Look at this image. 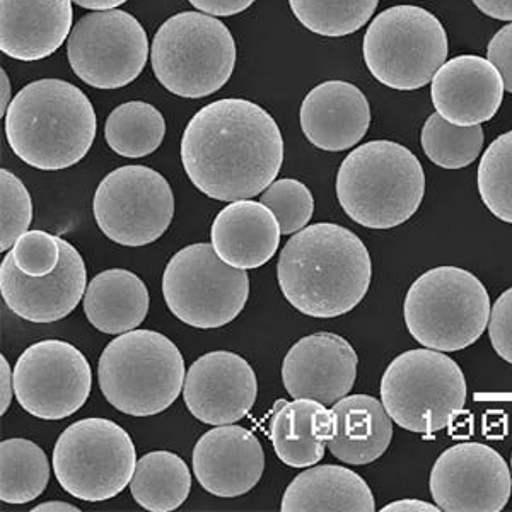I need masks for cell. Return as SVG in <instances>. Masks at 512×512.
<instances>
[{
  "mask_svg": "<svg viewBox=\"0 0 512 512\" xmlns=\"http://www.w3.org/2000/svg\"><path fill=\"white\" fill-rule=\"evenodd\" d=\"M77 6L89 9V11H110L125 4L127 0H72Z\"/></svg>",
  "mask_w": 512,
  "mask_h": 512,
  "instance_id": "cell-43",
  "label": "cell"
},
{
  "mask_svg": "<svg viewBox=\"0 0 512 512\" xmlns=\"http://www.w3.org/2000/svg\"><path fill=\"white\" fill-rule=\"evenodd\" d=\"M130 490L135 502L146 511H176L190 495L192 473L178 454L152 451L137 461Z\"/></svg>",
  "mask_w": 512,
  "mask_h": 512,
  "instance_id": "cell-28",
  "label": "cell"
},
{
  "mask_svg": "<svg viewBox=\"0 0 512 512\" xmlns=\"http://www.w3.org/2000/svg\"><path fill=\"white\" fill-rule=\"evenodd\" d=\"M379 0H289L291 11L304 28L316 35L342 38L366 26Z\"/></svg>",
  "mask_w": 512,
  "mask_h": 512,
  "instance_id": "cell-31",
  "label": "cell"
},
{
  "mask_svg": "<svg viewBox=\"0 0 512 512\" xmlns=\"http://www.w3.org/2000/svg\"><path fill=\"white\" fill-rule=\"evenodd\" d=\"M359 357L340 335L321 332L292 345L282 364V383L294 398L335 405L349 395L357 378Z\"/></svg>",
  "mask_w": 512,
  "mask_h": 512,
  "instance_id": "cell-18",
  "label": "cell"
},
{
  "mask_svg": "<svg viewBox=\"0 0 512 512\" xmlns=\"http://www.w3.org/2000/svg\"><path fill=\"white\" fill-rule=\"evenodd\" d=\"M99 390L122 414L151 417L168 410L185 386V359L163 333L132 330L106 345Z\"/></svg>",
  "mask_w": 512,
  "mask_h": 512,
  "instance_id": "cell-5",
  "label": "cell"
},
{
  "mask_svg": "<svg viewBox=\"0 0 512 512\" xmlns=\"http://www.w3.org/2000/svg\"><path fill=\"white\" fill-rule=\"evenodd\" d=\"M195 9L212 16H236L253 6L255 0H188Z\"/></svg>",
  "mask_w": 512,
  "mask_h": 512,
  "instance_id": "cell-39",
  "label": "cell"
},
{
  "mask_svg": "<svg viewBox=\"0 0 512 512\" xmlns=\"http://www.w3.org/2000/svg\"><path fill=\"white\" fill-rule=\"evenodd\" d=\"M151 64L163 88L180 98H207L226 86L236 65V41L209 14L180 12L152 40Z\"/></svg>",
  "mask_w": 512,
  "mask_h": 512,
  "instance_id": "cell-7",
  "label": "cell"
},
{
  "mask_svg": "<svg viewBox=\"0 0 512 512\" xmlns=\"http://www.w3.org/2000/svg\"><path fill=\"white\" fill-rule=\"evenodd\" d=\"M511 468H512V456H511Z\"/></svg>",
  "mask_w": 512,
  "mask_h": 512,
  "instance_id": "cell-46",
  "label": "cell"
},
{
  "mask_svg": "<svg viewBox=\"0 0 512 512\" xmlns=\"http://www.w3.org/2000/svg\"><path fill=\"white\" fill-rule=\"evenodd\" d=\"M33 512H79L81 509L76 506H72V504H67V502L60 501H50L43 502L40 506L33 507L31 509Z\"/></svg>",
  "mask_w": 512,
  "mask_h": 512,
  "instance_id": "cell-45",
  "label": "cell"
},
{
  "mask_svg": "<svg viewBox=\"0 0 512 512\" xmlns=\"http://www.w3.org/2000/svg\"><path fill=\"white\" fill-rule=\"evenodd\" d=\"M490 296L482 280L460 267H436L408 289L403 318L427 349L458 352L482 337L490 320Z\"/></svg>",
  "mask_w": 512,
  "mask_h": 512,
  "instance_id": "cell-6",
  "label": "cell"
},
{
  "mask_svg": "<svg viewBox=\"0 0 512 512\" xmlns=\"http://www.w3.org/2000/svg\"><path fill=\"white\" fill-rule=\"evenodd\" d=\"M144 280L125 268H111L89 282L82 304L89 323L106 335H122L139 328L149 313Z\"/></svg>",
  "mask_w": 512,
  "mask_h": 512,
  "instance_id": "cell-27",
  "label": "cell"
},
{
  "mask_svg": "<svg viewBox=\"0 0 512 512\" xmlns=\"http://www.w3.org/2000/svg\"><path fill=\"white\" fill-rule=\"evenodd\" d=\"M135 466L134 441L113 420H79L60 434L53 448V472L60 487L81 501H108L122 494Z\"/></svg>",
  "mask_w": 512,
  "mask_h": 512,
  "instance_id": "cell-10",
  "label": "cell"
},
{
  "mask_svg": "<svg viewBox=\"0 0 512 512\" xmlns=\"http://www.w3.org/2000/svg\"><path fill=\"white\" fill-rule=\"evenodd\" d=\"M4 118L12 152L43 171L79 163L96 137L93 103L84 91L62 79L28 84L14 96Z\"/></svg>",
  "mask_w": 512,
  "mask_h": 512,
  "instance_id": "cell-3",
  "label": "cell"
},
{
  "mask_svg": "<svg viewBox=\"0 0 512 512\" xmlns=\"http://www.w3.org/2000/svg\"><path fill=\"white\" fill-rule=\"evenodd\" d=\"M166 135L163 113L144 101H128L111 111L105 139L122 158H146L158 151Z\"/></svg>",
  "mask_w": 512,
  "mask_h": 512,
  "instance_id": "cell-30",
  "label": "cell"
},
{
  "mask_svg": "<svg viewBox=\"0 0 512 512\" xmlns=\"http://www.w3.org/2000/svg\"><path fill=\"white\" fill-rule=\"evenodd\" d=\"M16 267L28 277H47L59 268L62 246L59 236L47 231H26L12 246Z\"/></svg>",
  "mask_w": 512,
  "mask_h": 512,
  "instance_id": "cell-36",
  "label": "cell"
},
{
  "mask_svg": "<svg viewBox=\"0 0 512 512\" xmlns=\"http://www.w3.org/2000/svg\"><path fill=\"white\" fill-rule=\"evenodd\" d=\"M489 60L501 72L504 89L512 94V23L495 33L487 48Z\"/></svg>",
  "mask_w": 512,
  "mask_h": 512,
  "instance_id": "cell-38",
  "label": "cell"
},
{
  "mask_svg": "<svg viewBox=\"0 0 512 512\" xmlns=\"http://www.w3.org/2000/svg\"><path fill=\"white\" fill-rule=\"evenodd\" d=\"M280 224L267 205L238 200L217 214L210 239L222 262L241 270L263 267L280 246Z\"/></svg>",
  "mask_w": 512,
  "mask_h": 512,
  "instance_id": "cell-23",
  "label": "cell"
},
{
  "mask_svg": "<svg viewBox=\"0 0 512 512\" xmlns=\"http://www.w3.org/2000/svg\"><path fill=\"white\" fill-rule=\"evenodd\" d=\"M482 125L458 127L432 113L422 128V149L432 163L444 169H461L477 161L483 149Z\"/></svg>",
  "mask_w": 512,
  "mask_h": 512,
  "instance_id": "cell-32",
  "label": "cell"
},
{
  "mask_svg": "<svg viewBox=\"0 0 512 512\" xmlns=\"http://www.w3.org/2000/svg\"><path fill=\"white\" fill-rule=\"evenodd\" d=\"M489 335L497 355L512 364V287L490 309Z\"/></svg>",
  "mask_w": 512,
  "mask_h": 512,
  "instance_id": "cell-37",
  "label": "cell"
},
{
  "mask_svg": "<svg viewBox=\"0 0 512 512\" xmlns=\"http://www.w3.org/2000/svg\"><path fill=\"white\" fill-rule=\"evenodd\" d=\"M181 163L198 192L238 202L265 192L284 163L279 125L248 99L214 101L195 113L181 137Z\"/></svg>",
  "mask_w": 512,
  "mask_h": 512,
  "instance_id": "cell-1",
  "label": "cell"
},
{
  "mask_svg": "<svg viewBox=\"0 0 512 512\" xmlns=\"http://www.w3.org/2000/svg\"><path fill=\"white\" fill-rule=\"evenodd\" d=\"M443 23L424 7L395 6L369 24L362 53L376 81L396 91L424 88L448 59Z\"/></svg>",
  "mask_w": 512,
  "mask_h": 512,
  "instance_id": "cell-9",
  "label": "cell"
},
{
  "mask_svg": "<svg viewBox=\"0 0 512 512\" xmlns=\"http://www.w3.org/2000/svg\"><path fill=\"white\" fill-rule=\"evenodd\" d=\"M337 432L333 410L311 398L279 400L270 417V441L275 454L291 468H309L325 458L328 443Z\"/></svg>",
  "mask_w": 512,
  "mask_h": 512,
  "instance_id": "cell-24",
  "label": "cell"
},
{
  "mask_svg": "<svg viewBox=\"0 0 512 512\" xmlns=\"http://www.w3.org/2000/svg\"><path fill=\"white\" fill-rule=\"evenodd\" d=\"M429 489L441 511L501 512L511 499V468L487 444H454L432 466Z\"/></svg>",
  "mask_w": 512,
  "mask_h": 512,
  "instance_id": "cell-15",
  "label": "cell"
},
{
  "mask_svg": "<svg viewBox=\"0 0 512 512\" xmlns=\"http://www.w3.org/2000/svg\"><path fill=\"white\" fill-rule=\"evenodd\" d=\"M163 296L169 311L185 325L212 330L236 320L250 296L245 270L222 262L207 243L185 246L163 274Z\"/></svg>",
  "mask_w": 512,
  "mask_h": 512,
  "instance_id": "cell-11",
  "label": "cell"
},
{
  "mask_svg": "<svg viewBox=\"0 0 512 512\" xmlns=\"http://www.w3.org/2000/svg\"><path fill=\"white\" fill-rule=\"evenodd\" d=\"M258 381L241 355L216 350L198 357L188 369L183 398L190 414L209 425L239 422L250 414Z\"/></svg>",
  "mask_w": 512,
  "mask_h": 512,
  "instance_id": "cell-17",
  "label": "cell"
},
{
  "mask_svg": "<svg viewBox=\"0 0 512 512\" xmlns=\"http://www.w3.org/2000/svg\"><path fill=\"white\" fill-rule=\"evenodd\" d=\"M9 101H11V82L6 70L0 69V117H6Z\"/></svg>",
  "mask_w": 512,
  "mask_h": 512,
  "instance_id": "cell-44",
  "label": "cell"
},
{
  "mask_svg": "<svg viewBox=\"0 0 512 512\" xmlns=\"http://www.w3.org/2000/svg\"><path fill=\"white\" fill-rule=\"evenodd\" d=\"M67 57L74 74L91 88H125L146 67L149 40L132 14L94 11L70 31Z\"/></svg>",
  "mask_w": 512,
  "mask_h": 512,
  "instance_id": "cell-13",
  "label": "cell"
},
{
  "mask_svg": "<svg viewBox=\"0 0 512 512\" xmlns=\"http://www.w3.org/2000/svg\"><path fill=\"white\" fill-rule=\"evenodd\" d=\"M477 183L485 207L497 219L512 224V130L483 152Z\"/></svg>",
  "mask_w": 512,
  "mask_h": 512,
  "instance_id": "cell-33",
  "label": "cell"
},
{
  "mask_svg": "<svg viewBox=\"0 0 512 512\" xmlns=\"http://www.w3.org/2000/svg\"><path fill=\"white\" fill-rule=\"evenodd\" d=\"M466 393L460 364L427 347L398 355L381 378V402L391 420L424 436L451 424L465 408Z\"/></svg>",
  "mask_w": 512,
  "mask_h": 512,
  "instance_id": "cell-8",
  "label": "cell"
},
{
  "mask_svg": "<svg viewBox=\"0 0 512 512\" xmlns=\"http://www.w3.org/2000/svg\"><path fill=\"white\" fill-rule=\"evenodd\" d=\"M50 465L45 451L28 439L12 437L0 443V501L21 506L47 489Z\"/></svg>",
  "mask_w": 512,
  "mask_h": 512,
  "instance_id": "cell-29",
  "label": "cell"
},
{
  "mask_svg": "<svg viewBox=\"0 0 512 512\" xmlns=\"http://www.w3.org/2000/svg\"><path fill=\"white\" fill-rule=\"evenodd\" d=\"M282 512H374L366 480L345 466H313L299 473L280 502Z\"/></svg>",
  "mask_w": 512,
  "mask_h": 512,
  "instance_id": "cell-26",
  "label": "cell"
},
{
  "mask_svg": "<svg viewBox=\"0 0 512 512\" xmlns=\"http://www.w3.org/2000/svg\"><path fill=\"white\" fill-rule=\"evenodd\" d=\"M280 291L311 318L347 315L366 297L373 262L366 245L350 229L332 222L304 227L280 251Z\"/></svg>",
  "mask_w": 512,
  "mask_h": 512,
  "instance_id": "cell-2",
  "label": "cell"
},
{
  "mask_svg": "<svg viewBox=\"0 0 512 512\" xmlns=\"http://www.w3.org/2000/svg\"><path fill=\"white\" fill-rule=\"evenodd\" d=\"M14 396V369L7 362L6 355H0V415L11 407Z\"/></svg>",
  "mask_w": 512,
  "mask_h": 512,
  "instance_id": "cell-40",
  "label": "cell"
},
{
  "mask_svg": "<svg viewBox=\"0 0 512 512\" xmlns=\"http://www.w3.org/2000/svg\"><path fill=\"white\" fill-rule=\"evenodd\" d=\"M337 432L328 451L347 465L364 466L381 458L393 439V422L374 396H344L333 405Z\"/></svg>",
  "mask_w": 512,
  "mask_h": 512,
  "instance_id": "cell-25",
  "label": "cell"
},
{
  "mask_svg": "<svg viewBox=\"0 0 512 512\" xmlns=\"http://www.w3.org/2000/svg\"><path fill=\"white\" fill-rule=\"evenodd\" d=\"M299 120L306 139L321 151H349L369 130L371 106L354 84L326 81L304 98Z\"/></svg>",
  "mask_w": 512,
  "mask_h": 512,
  "instance_id": "cell-21",
  "label": "cell"
},
{
  "mask_svg": "<svg viewBox=\"0 0 512 512\" xmlns=\"http://www.w3.org/2000/svg\"><path fill=\"white\" fill-rule=\"evenodd\" d=\"M441 509L432 506L429 502L417 501V499H403V501L391 502L384 506L381 512H439Z\"/></svg>",
  "mask_w": 512,
  "mask_h": 512,
  "instance_id": "cell-42",
  "label": "cell"
},
{
  "mask_svg": "<svg viewBox=\"0 0 512 512\" xmlns=\"http://www.w3.org/2000/svg\"><path fill=\"white\" fill-rule=\"evenodd\" d=\"M431 96L446 122L473 127L495 117L504 101V81L490 60L460 55L444 62L432 77Z\"/></svg>",
  "mask_w": 512,
  "mask_h": 512,
  "instance_id": "cell-20",
  "label": "cell"
},
{
  "mask_svg": "<svg viewBox=\"0 0 512 512\" xmlns=\"http://www.w3.org/2000/svg\"><path fill=\"white\" fill-rule=\"evenodd\" d=\"M265 470V453L253 432L239 425H217L193 449V473L216 497H239L255 489Z\"/></svg>",
  "mask_w": 512,
  "mask_h": 512,
  "instance_id": "cell-19",
  "label": "cell"
},
{
  "mask_svg": "<svg viewBox=\"0 0 512 512\" xmlns=\"http://www.w3.org/2000/svg\"><path fill=\"white\" fill-rule=\"evenodd\" d=\"M93 212L106 238L120 246L140 248L168 231L175 216V195L156 169L123 166L99 183Z\"/></svg>",
  "mask_w": 512,
  "mask_h": 512,
  "instance_id": "cell-12",
  "label": "cell"
},
{
  "mask_svg": "<svg viewBox=\"0 0 512 512\" xmlns=\"http://www.w3.org/2000/svg\"><path fill=\"white\" fill-rule=\"evenodd\" d=\"M473 4L489 18L512 21V0H473Z\"/></svg>",
  "mask_w": 512,
  "mask_h": 512,
  "instance_id": "cell-41",
  "label": "cell"
},
{
  "mask_svg": "<svg viewBox=\"0 0 512 512\" xmlns=\"http://www.w3.org/2000/svg\"><path fill=\"white\" fill-rule=\"evenodd\" d=\"M424 193L419 159L391 140L362 144L338 169V202L352 221L367 229L402 226L419 210Z\"/></svg>",
  "mask_w": 512,
  "mask_h": 512,
  "instance_id": "cell-4",
  "label": "cell"
},
{
  "mask_svg": "<svg viewBox=\"0 0 512 512\" xmlns=\"http://www.w3.org/2000/svg\"><path fill=\"white\" fill-rule=\"evenodd\" d=\"M93 373L86 355L64 340H41L14 367V396L28 414L62 420L88 402Z\"/></svg>",
  "mask_w": 512,
  "mask_h": 512,
  "instance_id": "cell-14",
  "label": "cell"
},
{
  "mask_svg": "<svg viewBox=\"0 0 512 512\" xmlns=\"http://www.w3.org/2000/svg\"><path fill=\"white\" fill-rule=\"evenodd\" d=\"M72 0H0V50L21 62L57 52L72 31Z\"/></svg>",
  "mask_w": 512,
  "mask_h": 512,
  "instance_id": "cell-22",
  "label": "cell"
},
{
  "mask_svg": "<svg viewBox=\"0 0 512 512\" xmlns=\"http://www.w3.org/2000/svg\"><path fill=\"white\" fill-rule=\"evenodd\" d=\"M0 251L16 245L33 222V200L18 176L0 169Z\"/></svg>",
  "mask_w": 512,
  "mask_h": 512,
  "instance_id": "cell-35",
  "label": "cell"
},
{
  "mask_svg": "<svg viewBox=\"0 0 512 512\" xmlns=\"http://www.w3.org/2000/svg\"><path fill=\"white\" fill-rule=\"evenodd\" d=\"M263 205L274 212L282 234H296L308 226L315 212L313 193L301 181L277 180L262 193Z\"/></svg>",
  "mask_w": 512,
  "mask_h": 512,
  "instance_id": "cell-34",
  "label": "cell"
},
{
  "mask_svg": "<svg viewBox=\"0 0 512 512\" xmlns=\"http://www.w3.org/2000/svg\"><path fill=\"white\" fill-rule=\"evenodd\" d=\"M62 260L47 277L24 275L9 251L0 265V292L14 315L31 323L64 320L81 303L88 289V274L81 253L60 238Z\"/></svg>",
  "mask_w": 512,
  "mask_h": 512,
  "instance_id": "cell-16",
  "label": "cell"
}]
</instances>
